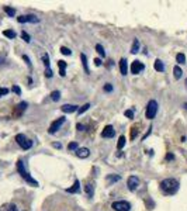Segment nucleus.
I'll use <instances>...</instances> for the list:
<instances>
[{"mask_svg":"<svg viewBox=\"0 0 187 211\" xmlns=\"http://www.w3.org/2000/svg\"><path fill=\"white\" fill-rule=\"evenodd\" d=\"M179 186H180V183H179L176 179H165V180H162L159 184L160 192L163 193V194H166V196H173V194H176V193L179 192Z\"/></svg>","mask_w":187,"mask_h":211,"instance_id":"f257e3e1","label":"nucleus"},{"mask_svg":"<svg viewBox=\"0 0 187 211\" xmlns=\"http://www.w3.org/2000/svg\"><path fill=\"white\" fill-rule=\"evenodd\" d=\"M17 170H18V173L21 174V177H23L27 183H30V184H32V186H38V182H37L35 179H32V176L30 173H28L27 170H25V166H24V163H23V161H18L17 162Z\"/></svg>","mask_w":187,"mask_h":211,"instance_id":"f03ea898","label":"nucleus"},{"mask_svg":"<svg viewBox=\"0 0 187 211\" xmlns=\"http://www.w3.org/2000/svg\"><path fill=\"white\" fill-rule=\"evenodd\" d=\"M158 114V101L151 100L146 106V111H145V117L148 120H153Z\"/></svg>","mask_w":187,"mask_h":211,"instance_id":"7ed1b4c3","label":"nucleus"},{"mask_svg":"<svg viewBox=\"0 0 187 211\" xmlns=\"http://www.w3.org/2000/svg\"><path fill=\"white\" fill-rule=\"evenodd\" d=\"M16 141H17V144L23 148L24 151H27V149H30V148L32 147V141L31 139H28L24 134H18V135H16Z\"/></svg>","mask_w":187,"mask_h":211,"instance_id":"20e7f679","label":"nucleus"},{"mask_svg":"<svg viewBox=\"0 0 187 211\" xmlns=\"http://www.w3.org/2000/svg\"><path fill=\"white\" fill-rule=\"evenodd\" d=\"M111 208L115 211H129L131 210V204L125 200H118V201L111 203Z\"/></svg>","mask_w":187,"mask_h":211,"instance_id":"39448f33","label":"nucleus"},{"mask_svg":"<svg viewBox=\"0 0 187 211\" xmlns=\"http://www.w3.org/2000/svg\"><path fill=\"white\" fill-rule=\"evenodd\" d=\"M139 183H141L139 177H137V176H129L128 180H127L128 190H129V192H135V190L138 189V186H139Z\"/></svg>","mask_w":187,"mask_h":211,"instance_id":"423d86ee","label":"nucleus"},{"mask_svg":"<svg viewBox=\"0 0 187 211\" xmlns=\"http://www.w3.org/2000/svg\"><path fill=\"white\" fill-rule=\"evenodd\" d=\"M17 20H18V23H21V24H24V23H34V24L40 23V19H38L37 16H34V14L20 16V17H17Z\"/></svg>","mask_w":187,"mask_h":211,"instance_id":"0eeeda50","label":"nucleus"},{"mask_svg":"<svg viewBox=\"0 0 187 211\" xmlns=\"http://www.w3.org/2000/svg\"><path fill=\"white\" fill-rule=\"evenodd\" d=\"M65 117H61V118H58V120H55L54 123H52V124H51V127H49V129H48V132L49 134H55L56 132V131H58V129L61 128V125L64 124L65 123Z\"/></svg>","mask_w":187,"mask_h":211,"instance_id":"6e6552de","label":"nucleus"},{"mask_svg":"<svg viewBox=\"0 0 187 211\" xmlns=\"http://www.w3.org/2000/svg\"><path fill=\"white\" fill-rule=\"evenodd\" d=\"M144 69H145V66H144V64L139 62V61H134L132 64H131V73H134V75H138L139 72H142Z\"/></svg>","mask_w":187,"mask_h":211,"instance_id":"1a4fd4ad","label":"nucleus"},{"mask_svg":"<svg viewBox=\"0 0 187 211\" xmlns=\"http://www.w3.org/2000/svg\"><path fill=\"white\" fill-rule=\"evenodd\" d=\"M101 137L103 138H114L115 137V131L113 125H107L104 127V129L101 131Z\"/></svg>","mask_w":187,"mask_h":211,"instance_id":"9d476101","label":"nucleus"},{"mask_svg":"<svg viewBox=\"0 0 187 211\" xmlns=\"http://www.w3.org/2000/svg\"><path fill=\"white\" fill-rule=\"evenodd\" d=\"M89 155H90L89 148H79L78 151H76V156L80 158V159H86V158H89Z\"/></svg>","mask_w":187,"mask_h":211,"instance_id":"9b49d317","label":"nucleus"},{"mask_svg":"<svg viewBox=\"0 0 187 211\" xmlns=\"http://www.w3.org/2000/svg\"><path fill=\"white\" fill-rule=\"evenodd\" d=\"M120 72H121L123 76L128 75V62H127L125 58H123V59L120 61Z\"/></svg>","mask_w":187,"mask_h":211,"instance_id":"f8f14e48","label":"nucleus"},{"mask_svg":"<svg viewBox=\"0 0 187 211\" xmlns=\"http://www.w3.org/2000/svg\"><path fill=\"white\" fill-rule=\"evenodd\" d=\"M62 111L64 113H68V114H72L75 111H78V106L75 104H64L62 106Z\"/></svg>","mask_w":187,"mask_h":211,"instance_id":"ddd939ff","label":"nucleus"},{"mask_svg":"<svg viewBox=\"0 0 187 211\" xmlns=\"http://www.w3.org/2000/svg\"><path fill=\"white\" fill-rule=\"evenodd\" d=\"M85 193H86V196L89 198H93V196H94V186L91 183L86 184V186H85Z\"/></svg>","mask_w":187,"mask_h":211,"instance_id":"4468645a","label":"nucleus"},{"mask_svg":"<svg viewBox=\"0 0 187 211\" xmlns=\"http://www.w3.org/2000/svg\"><path fill=\"white\" fill-rule=\"evenodd\" d=\"M79 186H80V182L76 179L75 180V183H73V186L72 187H69V189H66V192L68 193H79L80 192V187H79Z\"/></svg>","mask_w":187,"mask_h":211,"instance_id":"2eb2a0df","label":"nucleus"},{"mask_svg":"<svg viewBox=\"0 0 187 211\" xmlns=\"http://www.w3.org/2000/svg\"><path fill=\"white\" fill-rule=\"evenodd\" d=\"M105 180L108 182V184H113V183H115V182L121 180V174H108V176L105 177Z\"/></svg>","mask_w":187,"mask_h":211,"instance_id":"dca6fc26","label":"nucleus"},{"mask_svg":"<svg viewBox=\"0 0 187 211\" xmlns=\"http://www.w3.org/2000/svg\"><path fill=\"white\" fill-rule=\"evenodd\" d=\"M58 66H59V75L61 76H65L66 75V66H68V64L65 61H58Z\"/></svg>","mask_w":187,"mask_h":211,"instance_id":"f3484780","label":"nucleus"},{"mask_svg":"<svg viewBox=\"0 0 187 211\" xmlns=\"http://www.w3.org/2000/svg\"><path fill=\"white\" fill-rule=\"evenodd\" d=\"M138 51H139V40L138 38H135L132 42V46H131V54H138Z\"/></svg>","mask_w":187,"mask_h":211,"instance_id":"a211bd4d","label":"nucleus"},{"mask_svg":"<svg viewBox=\"0 0 187 211\" xmlns=\"http://www.w3.org/2000/svg\"><path fill=\"white\" fill-rule=\"evenodd\" d=\"M182 75H183V70L180 69V66H174L173 68V76L176 80H179V79L182 78Z\"/></svg>","mask_w":187,"mask_h":211,"instance_id":"6ab92c4d","label":"nucleus"},{"mask_svg":"<svg viewBox=\"0 0 187 211\" xmlns=\"http://www.w3.org/2000/svg\"><path fill=\"white\" fill-rule=\"evenodd\" d=\"M155 70H158V72H165V65L160 59L155 61Z\"/></svg>","mask_w":187,"mask_h":211,"instance_id":"aec40b11","label":"nucleus"},{"mask_svg":"<svg viewBox=\"0 0 187 211\" xmlns=\"http://www.w3.org/2000/svg\"><path fill=\"white\" fill-rule=\"evenodd\" d=\"M3 35H4V37H7V38H10V40H14L17 34H16L13 30H4V31H3Z\"/></svg>","mask_w":187,"mask_h":211,"instance_id":"412c9836","label":"nucleus"},{"mask_svg":"<svg viewBox=\"0 0 187 211\" xmlns=\"http://www.w3.org/2000/svg\"><path fill=\"white\" fill-rule=\"evenodd\" d=\"M80 59H82V65L83 68H85V70H86V73H90V70H89V66H87V58L85 54H82L80 55Z\"/></svg>","mask_w":187,"mask_h":211,"instance_id":"4be33fe9","label":"nucleus"},{"mask_svg":"<svg viewBox=\"0 0 187 211\" xmlns=\"http://www.w3.org/2000/svg\"><path fill=\"white\" fill-rule=\"evenodd\" d=\"M176 61H177V64H180V65H183V64H186V56H184V54H177L176 55Z\"/></svg>","mask_w":187,"mask_h":211,"instance_id":"5701e85b","label":"nucleus"},{"mask_svg":"<svg viewBox=\"0 0 187 211\" xmlns=\"http://www.w3.org/2000/svg\"><path fill=\"white\" fill-rule=\"evenodd\" d=\"M51 99L54 101H59V99H61V92L59 90H54V92L51 93Z\"/></svg>","mask_w":187,"mask_h":211,"instance_id":"b1692460","label":"nucleus"},{"mask_svg":"<svg viewBox=\"0 0 187 211\" xmlns=\"http://www.w3.org/2000/svg\"><path fill=\"white\" fill-rule=\"evenodd\" d=\"M79 149V145H78V142H69V145H68V151H70V152H76Z\"/></svg>","mask_w":187,"mask_h":211,"instance_id":"393cba45","label":"nucleus"},{"mask_svg":"<svg viewBox=\"0 0 187 211\" xmlns=\"http://www.w3.org/2000/svg\"><path fill=\"white\" fill-rule=\"evenodd\" d=\"M124 145H125V137H124V135H121V137H120V139H118V142H117V148H118V149H123Z\"/></svg>","mask_w":187,"mask_h":211,"instance_id":"a878e982","label":"nucleus"},{"mask_svg":"<svg viewBox=\"0 0 187 211\" xmlns=\"http://www.w3.org/2000/svg\"><path fill=\"white\" fill-rule=\"evenodd\" d=\"M4 11L9 14L10 17H14V16H16V10H14L13 7H9V6H6V7H4Z\"/></svg>","mask_w":187,"mask_h":211,"instance_id":"bb28decb","label":"nucleus"},{"mask_svg":"<svg viewBox=\"0 0 187 211\" xmlns=\"http://www.w3.org/2000/svg\"><path fill=\"white\" fill-rule=\"evenodd\" d=\"M96 51L100 54V56H105V51H104V48H103L101 44H97L96 45Z\"/></svg>","mask_w":187,"mask_h":211,"instance_id":"cd10ccee","label":"nucleus"},{"mask_svg":"<svg viewBox=\"0 0 187 211\" xmlns=\"http://www.w3.org/2000/svg\"><path fill=\"white\" fill-rule=\"evenodd\" d=\"M89 107H90V104H89V103H86V104H83L82 107H80V108H79V114H83V113H85V111H87L89 110Z\"/></svg>","mask_w":187,"mask_h":211,"instance_id":"c85d7f7f","label":"nucleus"},{"mask_svg":"<svg viewBox=\"0 0 187 211\" xmlns=\"http://www.w3.org/2000/svg\"><path fill=\"white\" fill-rule=\"evenodd\" d=\"M42 59H44V65H45V68H49V56H48V54H44Z\"/></svg>","mask_w":187,"mask_h":211,"instance_id":"c756f323","label":"nucleus"},{"mask_svg":"<svg viewBox=\"0 0 187 211\" xmlns=\"http://www.w3.org/2000/svg\"><path fill=\"white\" fill-rule=\"evenodd\" d=\"M61 52H62L64 55H70V54H72V51L69 49V48H66V46H61Z\"/></svg>","mask_w":187,"mask_h":211,"instance_id":"7c9ffc66","label":"nucleus"},{"mask_svg":"<svg viewBox=\"0 0 187 211\" xmlns=\"http://www.w3.org/2000/svg\"><path fill=\"white\" fill-rule=\"evenodd\" d=\"M21 38H23V40H24L25 42H30V41H31V37H30V35H28V34H27L25 31L21 32Z\"/></svg>","mask_w":187,"mask_h":211,"instance_id":"2f4dec72","label":"nucleus"},{"mask_svg":"<svg viewBox=\"0 0 187 211\" xmlns=\"http://www.w3.org/2000/svg\"><path fill=\"white\" fill-rule=\"evenodd\" d=\"M7 94H9V89L7 87H0V97L7 96Z\"/></svg>","mask_w":187,"mask_h":211,"instance_id":"473e14b6","label":"nucleus"},{"mask_svg":"<svg viewBox=\"0 0 187 211\" xmlns=\"http://www.w3.org/2000/svg\"><path fill=\"white\" fill-rule=\"evenodd\" d=\"M124 115H125L127 118H134V111L132 110H125Z\"/></svg>","mask_w":187,"mask_h":211,"instance_id":"72a5a7b5","label":"nucleus"},{"mask_svg":"<svg viewBox=\"0 0 187 211\" xmlns=\"http://www.w3.org/2000/svg\"><path fill=\"white\" fill-rule=\"evenodd\" d=\"M52 75H54L52 69H51V68H45V78H52Z\"/></svg>","mask_w":187,"mask_h":211,"instance_id":"f704fd0d","label":"nucleus"},{"mask_svg":"<svg viewBox=\"0 0 187 211\" xmlns=\"http://www.w3.org/2000/svg\"><path fill=\"white\" fill-rule=\"evenodd\" d=\"M104 92H113V86L110 83H105L104 85Z\"/></svg>","mask_w":187,"mask_h":211,"instance_id":"c9c22d12","label":"nucleus"},{"mask_svg":"<svg viewBox=\"0 0 187 211\" xmlns=\"http://www.w3.org/2000/svg\"><path fill=\"white\" fill-rule=\"evenodd\" d=\"M13 92L16 93V94H18V96H20V94H21V89H20L18 86H16V85H14V86H13Z\"/></svg>","mask_w":187,"mask_h":211,"instance_id":"e433bc0d","label":"nucleus"},{"mask_svg":"<svg viewBox=\"0 0 187 211\" xmlns=\"http://www.w3.org/2000/svg\"><path fill=\"white\" fill-rule=\"evenodd\" d=\"M7 211H18V208L16 207V204H10L9 208H7Z\"/></svg>","mask_w":187,"mask_h":211,"instance_id":"4c0bfd02","label":"nucleus"},{"mask_svg":"<svg viewBox=\"0 0 187 211\" xmlns=\"http://www.w3.org/2000/svg\"><path fill=\"white\" fill-rule=\"evenodd\" d=\"M23 59L25 61V64H27L28 66H30V68H31V61H30V58H28L27 55H23Z\"/></svg>","mask_w":187,"mask_h":211,"instance_id":"58836bf2","label":"nucleus"},{"mask_svg":"<svg viewBox=\"0 0 187 211\" xmlns=\"http://www.w3.org/2000/svg\"><path fill=\"white\" fill-rule=\"evenodd\" d=\"M18 107H20L21 110H25V107H27V103H25V101H23V103H20V104H18Z\"/></svg>","mask_w":187,"mask_h":211,"instance_id":"ea45409f","label":"nucleus"},{"mask_svg":"<svg viewBox=\"0 0 187 211\" xmlns=\"http://www.w3.org/2000/svg\"><path fill=\"white\" fill-rule=\"evenodd\" d=\"M101 64H103V62H101V59H99V58H96V59H94V65H96V66H101Z\"/></svg>","mask_w":187,"mask_h":211,"instance_id":"a19ab883","label":"nucleus"},{"mask_svg":"<svg viewBox=\"0 0 187 211\" xmlns=\"http://www.w3.org/2000/svg\"><path fill=\"white\" fill-rule=\"evenodd\" d=\"M137 134H138L137 129H132V134H131V139H134V138L137 137Z\"/></svg>","mask_w":187,"mask_h":211,"instance_id":"79ce46f5","label":"nucleus"},{"mask_svg":"<svg viewBox=\"0 0 187 211\" xmlns=\"http://www.w3.org/2000/svg\"><path fill=\"white\" fill-rule=\"evenodd\" d=\"M173 158H174V156H173V153H169V155L166 156V159H168V161H172Z\"/></svg>","mask_w":187,"mask_h":211,"instance_id":"37998d69","label":"nucleus"},{"mask_svg":"<svg viewBox=\"0 0 187 211\" xmlns=\"http://www.w3.org/2000/svg\"><path fill=\"white\" fill-rule=\"evenodd\" d=\"M78 129H79V131H83V129H85V125L78 124Z\"/></svg>","mask_w":187,"mask_h":211,"instance_id":"c03bdc74","label":"nucleus"},{"mask_svg":"<svg viewBox=\"0 0 187 211\" xmlns=\"http://www.w3.org/2000/svg\"><path fill=\"white\" fill-rule=\"evenodd\" d=\"M54 147H55V148H61V144H59V142H55Z\"/></svg>","mask_w":187,"mask_h":211,"instance_id":"a18cd8bd","label":"nucleus"},{"mask_svg":"<svg viewBox=\"0 0 187 211\" xmlns=\"http://www.w3.org/2000/svg\"><path fill=\"white\" fill-rule=\"evenodd\" d=\"M3 62H4V59H1V58H0V64H3Z\"/></svg>","mask_w":187,"mask_h":211,"instance_id":"49530a36","label":"nucleus"},{"mask_svg":"<svg viewBox=\"0 0 187 211\" xmlns=\"http://www.w3.org/2000/svg\"><path fill=\"white\" fill-rule=\"evenodd\" d=\"M183 107H184V108H187V103H186V104H184V106H183Z\"/></svg>","mask_w":187,"mask_h":211,"instance_id":"de8ad7c7","label":"nucleus"},{"mask_svg":"<svg viewBox=\"0 0 187 211\" xmlns=\"http://www.w3.org/2000/svg\"><path fill=\"white\" fill-rule=\"evenodd\" d=\"M186 89H187V79H186Z\"/></svg>","mask_w":187,"mask_h":211,"instance_id":"09e8293b","label":"nucleus"}]
</instances>
